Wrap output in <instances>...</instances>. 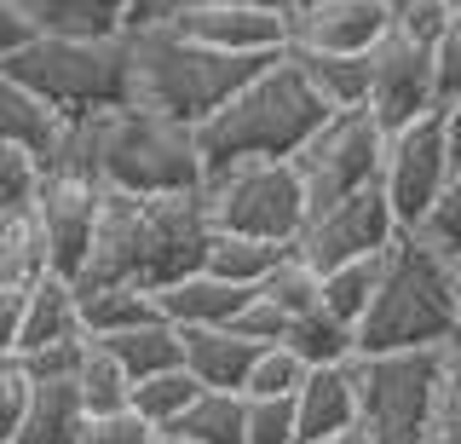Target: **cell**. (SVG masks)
Returning <instances> with one entry per match:
<instances>
[{
  "label": "cell",
  "instance_id": "cell-1",
  "mask_svg": "<svg viewBox=\"0 0 461 444\" xmlns=\"http://www.w3.org/2000/svg\"><path fill=\"white\" fill-rule=\"evenodd\" d=\"M208 237H213V225H208V208H202V191H185V196L104 191L98 237H93V254H86L76 289L133 283V289L162 294L202 271Z\"/></svg>",
  "mask_w": 461,
  "mask_h": 444
},
{
  "label": "cell",
  "instance_id": "cell-2",
  "mask_svg": "<svg viewBox=\"0 0 461 444\" xmlns=\"http://www.w3.org/2000/svg\"><path fill=\"white\" fill-rule=\"evenodd\" d=\"M127 59H133V104L156 110L167 122L202 127L208 116L237 98L271 59H230L191 41L179 23H150V30H127Z\"/></svg>",
  "mask_w": 461,
  "mask_h": 444
},
{
  "label": "cell",
  "instance_id": "cell-3",
  "mask_svg": "<svg viewBox=\"0 0 461 444\" xmlns=\"http://www.w3.org/2000/svg\"><path fill=\"white\" fill-rule=\"evenodd\" d=\"M329 122L323 98L306 87L294 64L271 59L259 76L242 87L220 116H208L196 127V145H202V162L208 168H225V162H294V150L306 145L317 127Z\"/></svg>",
  "mask_w": 461,
  "mask_h": 444
},
{
  "label": "cell",
  "instance_id": "cell-4",
  "mask_svg": "<svg viewBox=\"0 0 461 444\" xmlns=\"http://www.w3.org/2000/svg\"><path fill=\"white\" fill-rule=\"evenodd\" d=\"M456 329L461 318H456L450 266L403 231L381 254V289L357 323V352H427L444 347Z\"/></svg>",
  "mask_w": 461,
  "mask_h": 444
},
{
  "label": "cell",
  "instance_id": "cell-5",
  "mask_svg": "<svg viewBox=\"0 0 461 444\" xmlns=\"http://www.w3.org/2000/svg\"><path fill=\"white\" fill-rule=\"evenodd\" d=\"M0 76L23 81L41 93L58 116H104V110L133 104V59H127V35H29Z\"/></svg>",
  "mask_w": 461,
  "mask_h": 444
},
{
  "label": "cell",
  "instance_id": "cell-6",
  "mask_svg": "<svg viewBox=\"0 0 461 444\" xmlns=\"http://www.w3.org/2000/svg\"><path fill=\"white\" fill-rule=\"evenodd\" d=\"M98 179L104 191L127 196H185L202 191L208 162H202L196 127L127 104L98 116Z\"/></svg>",
  "mask_w": 461,
  "mask_h": 444
},
{
  "label": "cell",
  "instance_id": "cell-7",
  "mask_svg": "<svg viewBox=\"0 0 461 444\" xmlns=\"http://www.w3.org/2000/svg\"><path fill=\"white\" fill-rule=\"evenodd\" d=\"M208 225L225 237H259V242H294L306 225V185L294 162H225L202 179Z\"/></svg>",
  "mask_w": 461,
  "mask_h": 444
},
{
  "label": "cell",
  "instance_id": "cell-8",
  "mask_svg": "<svg viewBox=\"0 0 461 444\" xmlns=\"http://www.w3.org/2000/svg\"><path fill=\"white\" fill-rule=\"evenodd\" d=\"M352 393H357V433L369 444H427L432 393H438V347L357 352Z\"/></svg>",
  "mask_w": 461,
  "mask_h": 444
},
{
  "label": "cell",
  "instance_id": "cell-9",
  "mask_svg": "<svg viewBox=\"0 0 461 444\" xmlns=\"http://www.w3.org/2000/svg\"><path fill=\"white\" fill-rule=\"evenodd\" d=\"M381 150H386V133L375 127L369 110H340V116H329L306 145L294 150V174L306 185V213L381 185Z\"/></svg>",
  "mask_w": 461,
  "mask_h": 444
},
{
  "label": "cell",
  "instance_id": "cell-10",
  "mask_svg": "<svg viewBox=\"0 0 461 444\" xmlns=\"http://www.w3.org/2000/svg\"><path fill=\"white\" fill-rule=\"evenodd\" d=\"M398 237L403 231H398L393 208H386L381 185H369V191L346 196V203H329V208L306 213V225H300V237H294V254L317 271V277H323V271H335V266L386 254Z\"/></svg>",
  "mask_w": 461,
  "mask_h": 444
},
{
  "label": "cell",
  "instance_id": "cell-11",
  "mask_svg": "<svg viewBox=\"0 0 461 444\" xmlns=\"http://www.w3.org/2000/svg\"><path fill=\"white\" fill-rule=\"evenodd\" d=\"M450 145H444V127L438 116H421L398 133H386V150H381V196L393 208L398 231H415L421 213L432 208V196L444 191L450 179Z\"/></svg>",
  "mask_w": 461,
  "mask_h": 444
},
{
  "label": "cell",
  "instance_id": "cell-12",
  "mask_svg": "<svg viewBox=\"0 0 461 444\" xmlns=\"http://www.w3.org/2000/svg\"><path fill=\"white\" fill-rule=\"evenodd\" d=\"M369 116L381 133L438 116V93H432V47H415L398 30L381 35V47L369 52Z\"/></svg>",
  "mask_w": 461,
  "mask_h": 444
},
{
  "label": "cell",
  "instance_id": "cell-13",
  "mask_svg": "<svg viewBox=\"0 0 461 444\" xmlns=\"http://www.w3.org/2000/svg\"><path fill=\"white\" fill-rule=\"evenodd\" d=\"M98 208H104V185L93 179H64V174H47L41 185V231L52 242V271L76 283L86 254H93V237H98Z\"/></svg>",
  "mask_w": 461,
  "mask_h": 444
},
{
  "label": "cell",
  "instance_id": "cell-14",
  "mask_svg": "<svg viewBox=\"0 0 461 444\" xmlns=\"http://www.w3.org/2000/svg\"><path fill=\"white\" fill-rule=\"evenodd\" d=\"M393 30L381 0H329V6L288 12V47L283 52H335V59H369L381 35Z\"/></svg>",
  "mask_w": 461,
  "mask_h": 444
},
{
  "label": "cell",
  "instance_id": "cell-15",
  "mask_svg": "<svg viewBox=\"0 0 461 444\" xmlns=\"http://www.w3.org/2000/svg\"><path fill=\"white\" fill-rule=\"evenodd\" d=\"M173 23L202 47L230 52V59H283L288 47V12L266 6H185Z\"/></svg>",
  "mask_w": 461,
  "mask_h": 444
},
{
  "label": "cell",
  "instance_id": "cell-16",
  "mask_svg": "<svg viewBox=\"0 0 461 444\" xmlns=\"http://www.w3.org/2000/svg\"><path fill=\"white\" fill-rule=\"evenodd\" d=\"M179 340H185V369L196 376L202 393H242L254 358L266 352L242 340L237 329H179Z\"/></svg>",
  "mask_w": 461,
  "mask_h": 444
},
{
  "label": "cell",
  "instance_id": "cell-17",
  "mask_svg": "<svg viewBox=\"0 0 461 444\" xmlns=\"http://www.w3.org/2000/svg\"><path fill=\"white\" fill-rule=\"evenodd\" d=\"M69 340H86L81 329V294L69 277H52L35 283L23 294V318H18V358L23 352H41V347H69Z\"/></svg>",
  "mask_w": 461,
  "mask_h": 444
},
{
  "label": "cell",
  "instance_id": "cell-18",
  "mask_svg": "<svg viewBox=\"0 0 461 444\" xmlns=\"http://www.w3.org/2000/svg\"><path fill=\"white\" fill-rule=\"evenodd\" d=\"M254 289H237V283H220L213 271H196V277L173 283V289L156 294V306H162V318L173 329H230L242 306H249Z\"/></svg>",
  "mask_w": 461,
  "mask_h": 444
},
{
  "label": "cell",
  "instance_id": "cell-19",
  "mask_svg": "<svg viewBox=\"0 0 461 444\" xmlns=\"http://www.w3.org/2000/svg\"><path fill=\"white\" fill-rule=\"evenodd\" d=\"M86 421H93V415H86L76 381H29L23 427H18L12 444H81Z\"/></svg>",
  "mask_w": 461,
  "mask_h": 444
},
{
  "label": "cell",
  "instance_id": "cell-20",
  "mask_svg": "<svg viewBox=\"0 0 461 444\" xmlns=\"http://www.w3.org/2000/svg\"><path fill=\"white\" fill-rule=\"evenodd\" d=\"M64 122L69 116H58L41 93H29L23 81H12V76H0V145L47 162L52 145H58V133H64Z\"/></svg>",
  "mask_w": 461,
  "mask_h": 444
},
{
  "label": "cell",
  "instance_id": "cell-21",
  "mask_svg": "<svg viewBox=\"0 0 461 444\" xmlns=\"http://www.w3.org/2000/svg\"><path fill=\"white\" fill-rule=\"evenodd\" d=\"M294 415H300V444L357 427L352 364H340V369H312V376L300 381V393H294Z\"/></svg>",
  "mask_w": 461,
  "mask_h": 444
},
{
  "label": "cell",
  "instance_id": "cell-22",
  "mask_svg": "<svg viewBox=\"0 0 461 444\" xmlns=\"http://www.w3.org/2000/svg\"><path fill=\"white\" fill-rule=\"evenodd\" d=\"M47 277H52V242L41 231V213L35 208L0 213V289L29 294Z\"/></svg>",
  "mask_w": 461,
  "mask_h": 444
},
{
  "label": "cell",
  "instance_id": "cell-23",
  "mask_svg": "<svg viewBox=\"0 0 461 444\" xmlns=\"http://www.w3.org/2000/svg\"><path fill=\"white\" fill-rule=\"evenodd\" d=\"M23 18L35 23V35H127V12L133 0H18Z\"/></svg>",
  "mask_w": 461,
  "mask_h": 444
},
{
  "label": "cell",
  "instance_id": "cell-24",
  "mask_svg": "<svg viewBox=\"0 0 461 444\" xmlns=\"http://www.w3.org/2000/svg\"><path fill=\"white\" fill-rule=\"evenodd\" d=\"M81 294V329L86 340H115L127 329L162 323V306H156L150 289H133V283H104V289H76Z\"/></svg>",
  "mask_w": 461,
  "mask_h": 444
},
{
  "label": "cell",
  "instance_id": "cell-25",
  "mask_svg": "<svg viewBox=\"0 0 461 444\" xmlns=\"http://www.w3.org/2000/svg\"><path fill=\"white\" fill-rule=\"evenodd\" d=\"M288 64L306 76V87L323 98L329 116L369 110V59H335V52H288Z\"/></svg>",
  "mask_w": 461,
  "mask_h": 444
},
{
  "label": "cell",
  "instance_id": "cell-26",
  "mask_svg": "<svg viewBox=\"0 0 461 444\" xmlns=\"http://www.w3.org/2000/svg\"><path fill=\"white\" fill-rule=\"evenodd\" d=\"M283 347L294 352L306 369H340V364L357 358V329L340 323L329 306H312V312H294V318H288Z\"/></svg>",
  "mask_w": 461,
  "mask_h": 444
},
{
  "label": "cell",
  "instance_id": "cell-27",
  "mask_svg": "<svg viewBox=\"0 0 461 444\" xmlns=\"http://www.w3.org/2000/svg\"><path fill=\"white\" fill-rule=\"evenodd\" d=\"M288 254H294V242H259V237H225V231H213L202 271H213L220 283H237V289H259V283H266Z\"/></svg>",
  "mask_w": 461,
  "mask_h": 444
},
{
  "label": "cell",
  "instance_id": "cell-28",
  "mask_svg": "<svg viewBox=\"0 0 461 444\" xmlns=\"http://www.w3.org/2000/svg\"><path fill=\"white\" fill-rule=\"evenodd\" d=\"M98 347H110V358L127 369L133 386L150 381V376H167V369H185V340L167 318L144 323V329H127V335H115V340H98Z\"/></svg>",
  "mask_w": 461,
  "mask_h": 444
},
{
  "label": "cell",
  "instance_id": "cell-29",
  "mask_svg": "<svg viewBox=\"0 0 461 444\" xmlns=\"http://www.w3.org/2000/svg\"><path fill=\"white\" fill-rule=\"evenodd\" d=\"M167 433L191 444H249V398L242 393H202Z\"/></svg>",
  "mask_w": 461,
  "mask_h": 444
},
{
  "label": "cell",
  "instance_id": "cell-30",
  "mask_svg": "<svg viewBox=\"0 0 461 444\" xmlns=\"http://www.w3.org/2000/svg\"><path fill=\"white\" fill-rule=\"evenodd\" d=\"M381 289V254H369V260H352V266H335L323 271V294H317V306H329L340 323H364L369 300Z\"/></svg>",
  "mask_w": 461,
  "mask_h": 444
},
{
  "label": "cell",
  "instance_id": "cell-31",
  "mask_svg": "<svg viewBox=\"0 0 461 444\" xmlns=\"http://www.w3.org/2000/svg\"><path fill=\"white\" fill-rule=\"evenodd\" d=\"M76 393H81L86 415H110V410H127V398H133V381H127V369L110 358V347L86 340L81 369H76Z\"/></svg>",
  "mask_w": 461,
  "mask_h": 444
},
{
  "label": "cell",
  "instance_id": "cell-32",
  "mask_svg": "<svg viewBox=\"0 0 461 444\" xmlns=\"http://www.w3.org/2000/svg\"><path fill=\"white\" fill-rule=\"evenodd\" d=\"M202 398V386L191 369H167V376H150V381H139L133 386V398H127V410H139L144 421L156 427V433H167L173 421H179L185 410H191Z\"/></svg>",
  "mask_w": 461,
  "mask_h": 444
},
{
  "label": "cell",
  "instance_id": "cell-33",
  "mask_svg": "<svg viewBox=\"0 0 461 444\" xmlns=\"http://www.w3.org/2000/svg\"><path fill=\"white\" fill-rule=\"evenodd\" d=\"M427 444H461V329L438 347V393H432Z\"/></svg>",
  "mask_w": 461,
  "mask_h": 444
},
{
  "label": "cell",
  "instance_id": "cell-34",
  "mask_svg": "<svg viewBox=\"0 0 461 444\" xmlns=\"http://www.w3.org/2000/svg\"><path fill=\"white\" fill-rule=\"evenodd\" d=\"M410 237L421 242V249H432V254H438L444 266H450L456 254H461V162L450 168V179H444V191L432 196V208L421 213V225H415Z\"/></svg>",
  "mask_w": 461,
  "mask_h": 444
},
{
  "label": "cell",
  "instance_id": "cell-35",
  "mask_svg": "<svg viewBox=\"0 0 461 444\" xmlns=\"http://www.w3.org/2000/svg\"><path fill=\"white\" fill-rule=\"evenodd\" d=\"M306 376H312V369L300 364L288 347H266V352L254 358V369H249V386H242V398H294Z\"/></svg>",
  "mask_w": 461,
  "mask_h": 444
},
{
  "label": "cell",
  "instance_id": "cell-36",
  "mask_svg": "<svg viewBox=\"0 0 461 444\" xmlns=\"http://www.w3.org/2000/svg\"><path fill=\"white\" fill-rule=\"evenodd\" d=\"M259 294L294 318V312H312V306H317V294H323V277H317V271L300 260V254H288V260L271 271L266 283H259Z\"/></svg>",
  "mask_w": 461,
  "mask_h": 444
},
{
  "label": "cell",
  "instance_id": "cell-37",
  "mask_svg": "<svg viewBox=\"0 0 461 444\" xmlns=\"http://www.w3.org/2000/svg\"><path fill=\"white\" fill-rule=\"evenodd\" d=\"M41 185H47V168H41L35 156L0 145V213L35 208V203H41Z\"/></svg>",
  "mask_w": 461,
  "mask_h": 444
},
{
  "label": "cell",
  "instance_id": "cell-38",
  "mask_svg": "<svg viewBox=\"0 0 461 444\" xmlns=\"http://www.w3.org/2000/svg\"><path fill=\"white\" fill-rule=\"evenodd\" d=\"M249 444H300L294 398H249Z\"/></svg>",
  "mask_w": 461,
  "mask_h": 444
},
{
  "label": "cell",
  "instance_id": "cell-39",
  "mask_svg": "<svg viewBox=\"0 0 461 444\" xmlns=\"http://www.w3.org/2000/svg\"><path fill=\"white\" fill-rule=\"evenodd\" d=\"M450 0H403V6L393 12V30L403 41H415V47H438L444 30H450Z\"/></svg>",
  "mask_w": 461,
  "mask_h": 444
},
{
  "label": "cell",
  "instance_id": "cell-40",
  "mask_svg": "<svg viewBox=\"0 0 461 444\" xmlns=\"http://www.w3.org/2000/svg\"><path fill=\"white\" fill-rule=\"evenodd\" d=\"M230 329H237L242 340H254V347H283V335H288V312L283 306H271L266 294H249V306L230 318Z\"/></svg>",
  "mask_w": 461,
  "mask_h": 444
},
{
  "label": "cell",
  "instance_id": "cell-41",
  "mask_svg": "<svg viewBox=\"0 0 461 444\" xmlns=\"http://www.w3.org/2000/svg\"><path fill=\"white\" fill-rule=\"evenodd\" d=\"M81 444H156V427L144 421L139 410H110V415H93V421H86Z\"/></svg>",
  "mask_w": 461,
  "mask_h": 444
},
{
  "label": "cell",
  "instance_id": "cell-42",
  "mask_svg": "<svg viewBox=\"0 0 461 444\" xmlns=\"http://www.w3.org/2000/svg\"><path fill=\"white\" fill-rule=\"evenodd\" d=\"M23 404H29V376H23V364H18V358H0V444L18 439Z\"/></svg>",
  "mask_w": 461,
  "mask_h": 444
},
{
  "label": "cell",
  "instance_id": "cell-43",
  "mask_svg": "<svg viewBox=\"0 0 461 444\" xmlns=\"http://www.w3.org/2000/svg\"><path fill=\"white\" fill-rule=\"evenodd\" d=\"M81 352H86V340H69V347H41V352H23L18 364H23V376H29V381H76Z\"/></svg>",
  "mask_w": 461,
  "mask_h": 444
},
{
  "label": "cell",
  "instance_id": "cell-44",
  "mask_svg": "<svg viewBox=\"0 0 461 444\" xmlns=\"http://www.w3.org/2000/svg\"><path fill=\"white\" fill-rule=\"evenodd\" d=\"M432 93H438V110L461 98V35L444 30V41L432 47Z\"/></svg>",
  "mask_w": 461,
  "mask_h": 444
},
{
  "label": "cell",
  "instance_id": "cell-45",
  "mask_svg": "<svg viewBox=\"0 0 461 444\" xmlns=\"http://www.w3.org/2000/svg\"><path fill=\"white\" fill-rule=\"evenodd\" d=\"M29 35H35V23L23 18V6H18V0H0V64H6Z\"/></svg>",
  "mask_w": 461,
  "mask_h": 444
},
{
  "label": "cell",
  "instance_id": "cell-46",
  "mask_svg": "<svg viewBox=\"0 0 461 444\" xmlns=\"http://www.w3.org/2000/svg\"><path fill=\"white\" fill-rule=\"evenodd\" d=\"M185 12V0H133L127 12V30H150V23H173Z\"/></svg>",
  "mask_w": 461,
  "mask_h": 444
},
{
  "label": "cell",
  "instance_id": "cell-47",
  "mask_svg": "<svg viewBox=\"0 0 461 444\" xmlns=\"http://www.w3.org/2000/svg\"><path fill=\"white\" fill-rule=\"evenodd\" d=\"M18 318H23V294L0 289V358H18Z\"/></svg>",
  "mask_w": 461,
  "mask_h": 444
},
{
  "label": "cell",
  "instance_id": "cell-48",
  "mask_svg": "<svg viewBox=\"0 0 461 444\" xmlns=\"http://www.w3.org/2000/svg\"><path fill=\"white\" fill-rule=\"evenodd\" d=\"M438 127H444V145H450V162H461V98L438 110Z\"/></svg>",
  "mask_w": 461,
  "mask_h": 444
},
{
  "label": "cell",
  "instance_id": "cell-49",
  "mask_svg": "<svg viewBox=\"0 0 461 444\" xmlns=\"http://www.w3.org/2000/svg\"><path fill=\"white\" fill-rule=\"evenodd\" d=\"M185 6H266V12H283L288 0H185Z\"/></svg>",
  "mask_w": 461,
  "mask_h": 444
},
{
  "label": "cell",
  "instance_id": "cell-50",
  "mask_svg": "<svg viewBox=\"0 0 461 444\" xmlns=\"http://www.w3.org/2000/svg\"><path fill=\"white\" fill-rule=\"evenodd\" d=\"M306 444H369L357 427H346V433H329V439H306Z\"/></svg>",
  "mask_w": 461,
  "mask_h": 444
},
{
  "label": "cell",
  "instance_id": "cell-51",
  "mask_svg": "<svg viewBox=\"0 0 461 444\" xmlns=\"http://www.w3.org/2000/svg\"><path fill=\"white\" fill-rule=\"evenodd\" d=\"M450 289H456V318H461V254L450 260Z\"/></svg>",
  "mask_w": 461,
  "mask_h": 444
},
{
  "label": "cell",
  "instance_id": "cell-52",
  "mask_svg": "<svg viewBox=\"0 0 461 444\" xmlns=\"http://www.w3.org/2000/svg\"><path fill=\"white\" fill-rule=\"evenodd\" d=\"M294 6H329V0H288V6H283V12H294Z\"/></svg>",
  "mask_w": 461,
  "mask_h": 444
},
{
  "label": "cell",
  "instance_id": "cell-53",
  "mask_svg": "<svg viewBox=\"0 0 461 444\" xmlns=\"http://www.w3.org/2000/svg\"><path fill=\"white\" fill-rule=\"evenodd\" d=\"M156 444H191V439H179V433H156Z\"/></svg>",
  "mask_w": 461,
  "mask_h": 444
},
{
  "label": "cell",
  "instance_id": "cell-54",
  "mask_svg": "<svg viewBox=\"0 0 461 444\" xmlns=\"http://www.w3.org/2000/svg\"><path fill=\"white\" fill-rule=\"evenodd\" d=\"M450 30L461 35V0H456V12H450Z\"/></svg>",
  "mask_w": 461,
  "mask_h": 444
},
{
  "label": "cell",
  "instance_id": "cell-55",
  "mask_svg": "<svg viewBox=\"0 0 461 444\" xmlns=\"http://www.w3.org/2000/svg\"><path fill=\"white\" fill-rule=\"evenodd\" d=\"M450 6H456V0H450Z\"/></svg>",
  "mask_w": 461,
  "mask_h": 444
}]
</instances>
